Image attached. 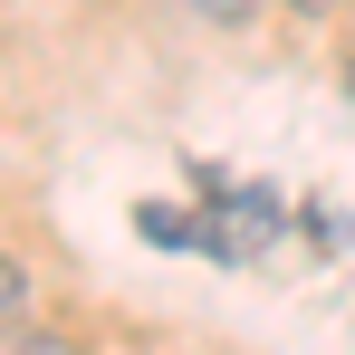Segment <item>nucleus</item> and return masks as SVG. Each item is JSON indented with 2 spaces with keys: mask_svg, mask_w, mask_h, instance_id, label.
Listing matches in <instances>:
<instances>
[{
  "mask_svg": "<svg viewBox=\"0 0 355 355\" xmlns=\"http://www.w3.org/2000/svg\"><path fill=\"white\" fill-rule=\"evenodd\" d=\"M135 231L164 240V250H202V221H192V211H173V202H144V211H135Z\"/></svg>",
  "mask_w": 355,
  "mask_h": 355,
  "instance_id": "1",
  "label": "nucleus"
},
{
  "mask_svg": "<svg viewBox=\"0 0 355 355\" xmlns=\"http://www.w3.org/2000/svg\"><path fill=\"white\" fill-rule=\"evenodd\" d=\"M19 317H39V288H29V269H19V259L0 250V336H10Z\"/></svg>",
  "mask_w": 355,
  "mask_h": 355,
  "instance_id": "2",
  "label": "nucleus"
},
{
  "mask_svg": "<svg viewBox=\"0 0 355 355\" xmlns=\"http://www.w3.org/2000/svg\"><path fill=\"white\" fill-rule=\"evenodd\" d=\"M0 346H10V355H87L77 336H67V327H39V317H19V327H10Z\"/></svg>",
  "mask_w": 355,
  "mask_h": 355,
  "instance_id": "3",
  "label": "nucleus"
},
{
  "mask_svg": "<svg viewBox=\"0 0 355 355\" xmlns=\"http://www.w3.org/2000/svg\"><path fill=\"white\" fill-rule=\"evenodd\" d=\"M182 10H192V19H211V29H250L269 0H182Z\"/></svg>",
  "mask_w": 355,
  "mask_h": 355,
  "instance_id": "4",
  "label": "nucleus"
},
{
  "mask_svg": "<svg viewBox=\"0 0 355 355\" xmlns=\"http://www.w3.org/2000/svg\"><path fill=\"white\" fill-rule=\"evenodd\" d=\"M279 10H288V19H336L346 0H279Z\"/></svg>",
  "mask_w": 355,
  "mask_h": 355,
  "instance_id": "5",
  "label": "nucleus"
},
{
  "mask_svg": "<svg viewBox=\"0 0 355 355\" xmlns=\"http://www.w3.org/2000/svg\"><path fill=\"white\" fill-rule=\"evenodd\" d=\"M346 19H355V0H346Z\"/></svg>",
  "mask_w": 355,
  "mask_h": 355,
  "instance_id": "6",
  "label": "nucleus"
}]
</instances>
